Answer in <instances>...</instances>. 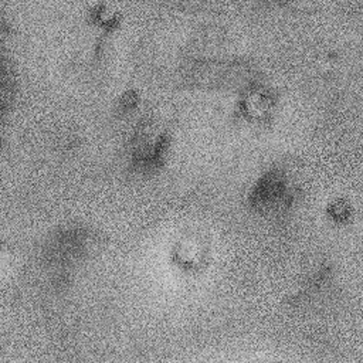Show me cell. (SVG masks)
<instances>
[{"label": "cell", "instance_id": "6da1fadb", "mask_svg": "<svg viewBox=\"0 0 363 363\" xmlns=\"http://www.w3.org/2000/svg\"><path fill=\"white\" fill-rule=\"evenodd\" d=\"M285 194V176L279 170L268 172L255 186L252 191V200L257 204L268 206L275 203Z\"/></svg>", "mask_w": 363, "mask_h": 363}]
</instances>
